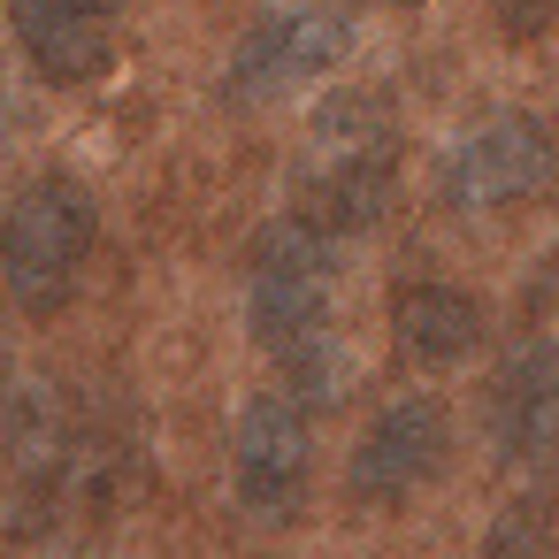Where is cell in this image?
<instances>
[{
  "label": "cell",
  "instance_id": "cell-1",
  "mask_svg": "<svg viewBox=\"0 0 559 559\" xmlns=\"http://www.w3.org/2000/svg\"><path fill=\"white\" fill-rule=\"evenodd\" d=\"M391 192H399V131H391V108L376 93L330 100L307 123V139H299L292 215H307L330 238H353V230H376L383 223Z\"/></svg>",
  "mask_w": 559,
  "mask_h": 559
},
{
  "label": "cell",
  "instance_id": "cell-6",
  "mask_svg": "<svg viewBox=\"0 0 559 559\" xmlns=\"http://www.w3.org/2000/svg\"><path fill=\"white\" fill-rule=\"evenodd\" d=\"M337 55H345V24H337L330 9H276V16H261V24L238 39V55H230V70H223V100H230V108L292 100V93L314 85Z\"/></svg>",
  "mask_w": 559,
  "mask_h": 559
},
{
  "label": "cell",
  "instance_id": "cell-12",
  "mask_svg": "<svg viewBox=\"0 0 559 559\" xmlns=\"http://www.w3.org/2000/svg\"><path fill=\"white\" fill-rule=\"evenodd\" d=\"M490 16H498L513 39H536V32L559 24V0H490Z\"/></svg>",
  "mask_w": 559,
  "mask_h": 559
},
{
  "label": "cell",
  "instance_id": "cell-9",
  "mask_svg": "<svg viewBox=\"0 0 559 559\" xmlns=\"http://www.w3.org/2000/svg\"><path fill=\"white\" fill-rule=\"evenodd\" d=\"M116 16H123V0H16V47L32 55L39 78L85 85L108 70Z\"/></svg>",
  "mask_w": 559,
  "mask_h": 559
},
{
  "label": "cell",
  "instance_id": "cell-4",
  "mask_svg": "<svg viewBox=\"0 0 559 559\" xmlns=\"http://www.w3.org/2000/svg\"><path fill=\"white\" fill-rule=\"evenodd\" d=\"M307 475H314V421L292 391H261L246 399L238 429H230V498L246 521L276 528L307 506Z\"/></svg>",
  "mask_w": 559,
  "mask_h": 559
},
{
  "label": "cell",
  "instance_id": "cell-11",
  "mask_svg": "<svg viewBox=\"0 0 559 559\" xmlns=\"http://www.w3.org/2000/svg\"><path fill=\"white\" fill-rule=\"evenodd\" d=\"M483 559H559V513L544 498H513L490 536H483Z\"/></svg>",
  "mask_w": 559,
  "mask_h": 559
},
{
  "label": "cell",
  "instance_id": "cell-3",
  "mask_svg": "<svg viewBox=\"0 0 559 559\" xmlns=\"http://www.w3.org/2000/svg\"><path fill=\"white\" fill-rule=\"evenodd\" d=\"M93 238H100V207L78 177L47 169L32 177L9 215H0V284H9V299L24 314H55L70 307L85 261H93Z\"/></svg>",
  "mask_w": 559,
  "mask_h": 559
},
{
  "label": "cell",
  "instance_id": "cell-5",
  "mask_svg": "<svg viewBox=\"0 0 559 559\" xmlns=\"http://www.w3.org/2000/svg\"><path fill=\"white\" fill-rule=\"evenodd\" d=\"M544 177H551V131L536 116H490L444 154L437 192L460 215H506V207L536 200Z\"/></svg>",
  "mask_w": 559,
  "mask_h": 559
},
{
  "label": "cell",
  "instance_id": "cell-8",
  "mask_svg": "<svg viewBox=\"0 0 559 559\" xmlns=\"http://www.w3.org/2000/svg\"><path fill=\"white\" fill-rule=\"evenodd\" d=\"M483 429H490V452L513 467L559 452V345L551 337H528L498 360L490 399H483Z\"/></svg>",
  "mask_w": 559,
  "mask_h": 559
},
{
  "label": "cell",
  "instance_id": "cell-7",
  "mask_svg": "<svg viewBox=\"0 0 559 559\" xmlns=\"http://www.w3.org/2000/svg\"><path fill=\"white\" fill-rule=\"evenodd\" d=\"M444 452H452V414H444V399H421V391H414V399H391V406L368 421V437L353 444L345 483H353L360 506H399V498H414L421 483H437Z\"/></svg>",
  "mask_w": 559,
  "mask_h": 559
},
{
  "label": "cell",
  "instance_id": "cell-2",
  "mask_svg": "<svg viewBox=\"0 0 559 559\" xmlns=\"http://www.w3.org/2000/svg\"><path fill=\"white\" fill-rule=\"evenodd\" d=\"M330 307H337V238L314 230L307 215H284L253 238V261H246V322L253 337L299 368L314 353H330Z\"/></svg>",
  "mask_w": 559,
  "mask_h": 559
},
{
  "label": "cell",
  "instance_id": "cell-10",
  "mask_svg": "<svg viewBox=\"0 0 559 559\" xmlns=\"http://www.w3.org/2000/svg\"><path fill=\"white\" fill-rule=\"evenodd\" d=\"M391 345L414 368H460L483 345V307L460 284H406L391 299Z\"/></svg>",
  "mask_w": 559,
  "mask_h": 559
}]
</instances>
